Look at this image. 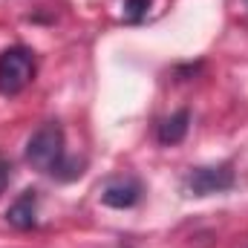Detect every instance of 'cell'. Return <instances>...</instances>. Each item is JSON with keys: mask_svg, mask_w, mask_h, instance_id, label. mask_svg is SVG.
<instances>
[{"mask_svg": "<svg viewBox=\"0 0 248 248\" xmlns=\"http://www.w3.org/2000/svg\"><path fill=\"white\" fill-rule=\"evenodd\" d=\"M23 156L35 170H41L58 182H72L84 173V162L66 156V139H63V127L58 122L41 124L29 136Z\"/></svg>", "mask_w": 248, "mask_h": 248, "instance_id": "6da1fadb", "label": "cell"}, {"mask_svg": "<svg viewBox=\"0 0 248 248\" xmlns=\"http://www.w3.org/2000/svg\"><path fill=\"white\" fill-rule=\"evenodd\" d=\"M35 72H38V58L29 46L17 44V46L3 49L0 52V95L6 98L20 95L35 81Z\"/></svg>", "mask_w": 248, "mask_h": 248, "instance_id": "7a4b0ae2", "label": "cell"}, {"mask_svg": "<svg viewBox=\"0 0 248 248\" xmlns=\"http://www.w3.org/2000/svg\"><path fill=\"white\" fill-rule=\"evenodd\" d=\"M237 185V173L231 165H202L190 168L182 179L185 196H211V193H228Z\"/></svg>", "mask_w": 248, "mask_h": 248, "instance_id": "3957f363", "label": "cell"}, {"mask_svg": "<svg viewBox=\"0 0 248 248\" xmlns=\"http://www.w3.org/2000/svg\"><path fill=\"white\" fill-rule=\"evenodd\" d=\"M141 196H144V185L136 176H116L101 187V202L107 208H116V211L136 208L141 202Z\"/></svg>", "mask_w": 248, "mask_h": 248, "instance_id": "277c9868", "label": "cell"}, {"mask_svg": "<svg viewBox=\"0 0 248 248\" xmlns=\"http://www.w3.org/2000/svg\"><path fill=\"white\" fill-rule=\"evenodd\" d=\"M6 222L17 231H32L38 228V190H23L6 211Z\"/></svg>", "mask_w": 248, "mask_h": 248, "instance_id": "5b68a950", "label": "cell"}, {"mask_svg": "<svg viewBox=\"0 0 248 248\" xmlns=\"http://www.w3.org/2000/svg\"><path fill=\"white\" fill-rule=\"evenodd\" d=\"M187 130H190V110L182 107V110L170 113L168 119H162V122L156 124V139H159V144L173 147V144H182L185 141Z\"/></svg>", "mask_w": 248, "mask_h": 248, "instance_id": "8992f818", "label": "cell"}, {"mask_svg": "<svg viewBox=\"0 0 248 248\" xmlns=\"http://www.w3.org/2000/svg\"><path fill=\"white\" fill-rule=\"evenodd\" d=\"M150 3L153 0H124V12H122L124 23H141L150 12Z\"/></svg>", "mask_w": 248, "mask_h": 248, "instance_id": "52a82bcc", "label": "cell"}, {"mask_svg": "<svg viewBox=\"0 0 248 248\" xmlns=\"http://www.w3.org/2000/svg\"><path fill=\"white\" fill-rule=\"evenodd\" d=\"M9 182H12V162L9 159H0V196L6 193Z\"/></svg>", "mask_w": 248, "mask_h": 248, "instance_id": "ba28073f", "label": "cell"}, {"mask_svg": "<svg viewBox=\"0 0 248 248\" xmlns=\"http://www.w3.org/2000/svg\"><path fill=\"white\" fill-rule=\"evenodd\" d=\"M243 3H246V9H248V0H243Z\"/></svg>", "mask_w": 248, "mask_h": 248, "instance_id": "9c48e42d", "label": "cell"}]
</instances>
